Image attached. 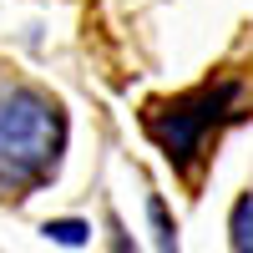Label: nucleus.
Masks as SVG:
<instances>
[{
	"mask_svg": "<svg viewBox=\"0 0 253 253\" xmlns=\"http://www.w3.org/2000/svg\"><path fill=\"white\" fill-rule=\"evenodd\" d=\"M66 152V112L41 86H0V198H31L46 187Z\"/></svg>",
	"mask_w": 253,
	"mask_h": 253,
	"instance_id": "f257e3e1",
	"label": "nucleus"
},
{
	"mask_svg": "<svg viewBox=\"0 0 253 253\" xmlns=\"http://www.w3.org/2000/svg\"><path fill=\"white\" fill-rule=\"evenodd\" d=\"M243 107V81L238 76H223V81H208L198 91H182L172 101H157L147 107V137H152L167 162L193 172V167L208 157L218 126H228Z\"/></svg>",
	"mask_w": 253,
	"mask_h": 253,
	"instance_id": "f03ea898",
	"label": "nucleus"
},
{
	"mask_svg": "<svg viewBox=\"0 0 253 253\" xmlns=\"http://www.w3.org/2000/svg\"><path fill=\"white\" fill-rule=\"evenodd\" d=\"M228 243H233L238 253L253 248V193H243L233 203V218H228Z\"/></svg>",
	"mask_w": 253,
	"mask_h": 253,
	"instance_id": "7ed1b4c3",
	"label": "nucleus"
},
{
	"mask_svg": "<svg viewBox=\"0 0 253 253\" xmlns=\"http://www.w3.org/2000/svg\"><path fill=\"white\" fill-rule=\"evenodd\" d=\"M41 233H46L51 243H61V248H81V243L91 238V228L81 223V218H51L46 228H41Z\"/></svg>",
	"mask_w": 253,
	"mask_h": 253,
	"instance_id": "20e7f679",
	"label": "nucleus"
},
{
	"mask_svg": "<svg viewBox=\"0 0 253 253\" xmlns=\"http://www.w3.org/2000/svg\"><path fill=\"white\" fill-rule=\"evenodd\" d=\"M152 228H157V243H162V248H172V243H177V238H172V228H167L162 203H152Z\"/></svg>",
	"mask_w": 253,
	"mask_h": 253,
	"instance_id": "39448f33",
	"label": "nucleus"
}]
</instances>
